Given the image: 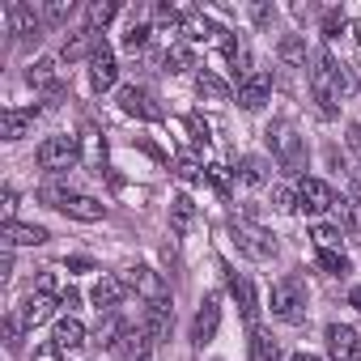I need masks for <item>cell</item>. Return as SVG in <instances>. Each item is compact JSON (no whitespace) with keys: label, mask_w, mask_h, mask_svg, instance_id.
Segmentation results:
<instances>
[{"label":"cell","mask_w":361,"mask_h":361,"mask_svg":"<svg viewBox=\"0 0 361 361\" xmlns=\"http://www.w3.org/2000/svg\"><path fill=\"white\" fill-rule=\"evenodd\" d=\"M272 209H281V213H298V188L276 183V188H272Z\"/></svg>","instance_id":"8d00e7d4"},{"label":"cell","mask_w":361,"mask_h":361,"mask_svg":"<svg viewBox=\"0 0 361 361\" xmlns=\"http://www.w3.org/2000/svg\"><path fill=\"white\" fill-rule=\"evenodd\" d=\"M331 217H336V226H340V230H348V234L357 230V217H353L348 200H336V204H331Z\"/></svg>","instance_id":"60d3db41"},{"label":"cell","mask_w":361,"mask_h":361,"mask_svg":"<svg viewBox=\"0 0 361 361\" xmlns=\"http://www.w3.org/2000/svg\"><path fill=\"white\" fill-rule=\"evenodd\" d=\"M73 18V0H51V5L43 9V22L47 26H60V22H68Z\"/></svg>","instance_id":"f35d334b"},{"label":"cell","mask_w":361,"mask_h":361,"mask_svg":"<svg viewBox=\"0 0 361 361\" xmlns=\"http://www.w3.org/2000/svg\"><path fill=\"white\" fill-rule=\"evenodd\" d=\"M149 35H153V30H149L145 22H132L128 35H123V47H128V51H145V47H149Z\"/></svg>","instance_id":"d590c367"},{"label":"cell","mask_w":361,"mask_h":361,"mask_svg":"<svg viewBox=\"0 0 361 361\" xmlns=\"http://www.w3.org/2000/svg\"><path fill=\"white\" fill-rule=\"evenodd\" d=\"M268 98H272V73H251L247 81H238V106L243 111H264L268 106Z\"/></svg>","instance_id":"4fadbf2b"},{"label":"cell","mask_w":361,"mask_h":361,"mask_svg":"<svg viewBox=\"0 0 361 361\" xmlns=\"http://www.w3.org/2000/svg\"><path fill=\"white\" fill-rule=\"evenodd\" d=\"M174 174L183 178V183H204L200 161H196V157H188V153H178V157H174Z\"/></svg>","instance_id":"d6a6232c"},{"label":"cell","mask_w":361,"mask_h":361,"mask_svg":"<svg viewBox=\"0 0 361 361\" xmlns=\"http://www.w3.org/2000/svg\"><path fill=\"white\" fill-rule=\"evenodd\" d=\"M123 293H128V285H123V276H102L98 285H94V306H98V314H115V306L123 302Z\"/></svg>","instance_id":"d6986e66"},{"label":"cell","mask_w":361,"mask_h":361,"mask_svg":"<svg viewBox=\"0 0 361 361\" xmlns=\"http://www.w3.org/2000/svg\"><path fill=\"white\" fill-rule=\"evenodd\" d=\"M247 13H251V26L255 30H272V22H276V5H268V0H255Z\"/></svg>","instance_id":"836d02e7"},{"label":"cell","mask_w":361,"mask_h":361,"mask_svg":"<svg viewBox=\"0 0 361 361\" xmlns=\"http://www.w3.org/2000/svg\"><path fill=\"white\" fill-rule=\"evenodd\" d=\"M319 268H323L327 276H348V272H353V264H348L344 251H319Z\"/></svg>","instance_id":"1f68e13d"},{"label":"cell","mask_w":361,"mask_h":361,"mask_svg":"<svg viewBox=\"0 0 361 361\" xmlns=\"http://www.w3.org/2000/svg\"><path fill=\"white\" fill-rule=\"evenodd\" d=\"M204 178L221 192V196H230V178H226V166H204Z\"/></svg>","instance_id":"b9f144b4"},{"label":"cell","mask_w":361,"mask_h":361,"mask_svg":"<svg viewBox=\"0 0 361 361\" xmlns=\"http://www.w3.org/2000/svg\"><path fill=\"white\" fill-rule=\"evenodd\" d=\"M348 306H357V310H361V285H353V289H348Z\"/></svg>","instance_id":"816d5d0a"},{"label":"cell","mask_w":361,"mask_h":361,"mask_svg":"<svg viewBox=\"0 0 361 361\" xmlns=\"http://www.w3.org/2000/svg\"><path fill=\"white\" fill-rule=\"evenodd\" d=\"M35 361H64V348L60 344H39L35 348Z\"/></svg>","instance_id":"7bdbcfd3"},{"label":"cell","mask_w":361,"mask_h":361,"mask_svg":"<svg viewBox=\"0 0 361 361\" xmlns=\"http://www.w3.org/2000/svg\"><path fill=\"white\" fill-rule=\"evenodd\" d=\"M293 361H319V357H310V353H293Z\"/></svg>","instance_id":"f5cc1de1"},{"label":"cell","mask_w":361,"mask_h":361,"mask_svg":"<svg viewBox=\"0 0 361 361\" xmlns=\"http://www.w3.org/2000/svg\"><path fill=\"white\" fill-rule=\"evenodd\" d=\"M51 344H60L64 353H77V348L85 344V323H81V319H73V314H64V319L56 323V336H51Z\"/></svg>","instance_id":"7402d4cb"},{"label":"cell","mask_w":361,"mask_h":361,"mask_svg":"<svg viewBox=\"0 0 361 361\" xmlns=\"http://www.w3.org/2000/svg\"><path fill=\"white\" fill-rule=\"evenodd\" d=\"M188 123H192V132H196V145H209V123H204L200 115H192Z\"/></svg>","instance_id":"bcb514c9"},{"label":"cell","mask_w":361,"mask_h":361,"mask_svg":"<svg viewBox=\"0 0 361 361\" xmlns=\"http://www.w3.org/2000/svg\"><path fill=\"white\" fill-rule=\"evenodd\" d=\"M230 243L238 247V255H247L255 264H264V259L276 255V238L264 226H255L251 217H230Z\"/></svg>","instance_id":"3957f363"},{"label":"cell","mask_w":361,"mask_h":361,"mask_svg":"<svg viewBox=\"0 0 361 361\" xmlns=\"http://www.w3.org/2000/svg\"><path fill=\"white\" fill-rule=\"evenodd\" d=\"M5 26H9V35H13V43H39V35H43V18L30 9V5H22V0H9L5 5Z\"/></svg>","instance_id":"8992f818"},{"label":"cell","mask_w":361,"mask_h":361,"mask_svg":"<svg viewBox=\"0 0 361 361\" xmlns=\"http://www.w3.org/2000/svg\"><path fill=\"white\" fill-rule=\"evenodd\" d=\"M119 81V64H115V51H111V43L98 35V43H94V56H90V85L102 94V90H111Z\"/></svg>","instance_id":"9c48e42d"},{"label":"cell","mask_w":361,"mask_h":361,"mask_svg":"<svg viewBox=\"0 0 361 361\" xmlns=\"http://www.w3.org/2000/svg\"><path fill=\"white\" fill-rule=\"evenodd\" d=\"M217 327H221V302H217V293H209V298L200 302V310H196L192 340H196V344H209V340L217 336Z\"/></svg>","instance_id":"2e32d148"},{"label":"cell","mask_w":361,"mask_h":361,"mask_svg":"<svg viewBox=\"0 0 361 361\" xmlns=\"http://www.w3.org/2000/svg\"><path fill=\"white\" fill-rule=\"evenodd\" d=\"M353 39H357V47H361V22H353Z\"/></svg>","instance_id":"db71d44e"},{"label":"cell","mask_w":361,"mask_h":361,"mask_svg":"<svg viewBox=\"0 0 361 361\" xmlns=\"http://www.w3.org/2000/svg\"><path fill=\"white\" fill-rule=\"evenodd\" d=\"M26 81H30L35 90H51V94H60V68H56V60H51V56L35 60L30 73H26Z\"/></svg>","instance_id":"cb8c5ba5"},{"label":"cell","mask_w":361,"mask_h":361,"mask_svg":"<svg viewBox=\"0 0 361 361\" xmlns=\"http://www.w3.org/2000/svg\"><path fill=\"white\" fill-rule=\"evenodd\" d=\"M192 221H196V200L192 196H174L170 200V226H174V234H188Z\"/></svg>","instance_id":"83f0119b"},{"label":"cell","mask_w":361,"mask_h":361,"mask_svg":"<svg viewBox=\"0 0 361 361\" xmlns=\"http://www.w3.org/2000/svg\"><path fill=\"white\" fill-rule=\"evenodd\" d=\"M39 111H43V106H9L5 115H0V136H5V140H22V136L35 128Z\"/></svg>","instance_id":"e0dca14e"},{"label":"cell","mask_w":361,"mask_h":361,"mask_svg":"<svg viewBox=\"0 0 361 361\" xmlns=\"http://www.w3.org/2000/svg\"><path fill=\"white\" fill-rule=\"evenodd\" d=\"M35 293L51 298V293H56V272H39V281H35Z\"/></svg>","instance_id":"f6af8a7d"},{"label":"cell","mask_w":361,"mask_h":361,"mask_svg":"<svg viewBox=\"0 0 361 361\" xmlns=\"http://www.w3.org/2000/svg\"><path fill=\"white\" fill-rule=\"evenodd\" d=\"M348 192H353V200L361 204V166H357V170H348Z\"/></svg>","instance_id":"7dc6e473"},{"label":"cell","mask_w":361,"mask_h":361,"mask_svg":"<svg viewBox=\"0 0 361 361\" xmlns=\"http://www.w3.org/2000/svg\"><path fill=\"white\" fill-rule=\"evenodd\" d=\"M119 111L123 115H132V119H145V123H157L166 111L157 106V98L149 94V90H140V85H123L119 90Z\"/></svg>","instance_id":"30bf717a"},{"label":"cell","mask_w":361,"mask_h":361,"mask_svg":"<svg viewBox=\"0 0 361 361\" xmlns=\"http://www.w3.org/2000/svg\"><path fill=\"white\" fill-rule=\"evenodd\" d=\"M310 94H314L323 119H336V115H340V98L353 94V73H348V64H340L327 47H319L314 60H310Z\"/></svg>","instance_id":"6da1fadb"},{"label":"cell","mask_w":361,"mask_h":361,"mask_svg":"<svg viewBox=\"0 0 361 361\" xmlns=\"http://www.w3.org/2000/svg\"><path fill=\"white\" fill-rule=\"evenodd\" d=\"M272 314L281 323H302L306 319V285L298 276H281L272 285Z\"/></svg>","instance_id":"5b68a950"},{"label":"cell","mask_w":361,"mask_h":361,"mask_svg":"<svg viewBox=\"0 0 361 361\" xmlns=\"http://www.w3.org/2000/svg\"><path fill=\"white\" fill-rule=\"evenodd\" d=\"M51 234L43 226H26V221H5L0 226V243L5 247H43Z\"/></svg>","instance_id":"ac0fdd59"},{"label":"cell","mask_w":361,"mask_h":361,"mask_svg":"<svg viewBox=\"0 0 361 361\" xmlns=\"http://www.w3.org/2000/svg\"><path fill=\"white\" fill-rule=\"evenodd\" d=\"M221 272H226V285H230V298L238 302V314H243V319H247V323L255 327V319H259V302H255V289H251V281H247L243 272H234L230 264H226Z\"/></svg>","instance_id":"5bb4252c"},{"label":"cell","mask_w":361,"mask_h":361,"mask_svg":"<svg viewBox=\"0 0 361 361\" xmlns=\"http://www.w3.org/2000/svg\"><path fill=\"white\" fill-rule=\"evenodd\" d=\"M60 306H68V310H73V306H81V293H77V289L68 285V289L60 293Z\"/></svg>","instance_id":"681fc988"},{"label":"cell","mask_w":361,"mask_h":361,"mask_svg":"<svg viewBox=\"0 0 361 361\" xmlns=\"http://www.w3.org/2000/svg\"><path fill=\"white\" fill-rule=\"evenodd\" d=\"M64 268H68V272H94V259H90V255H68Z\"/></svg>","instance_id":"ee69618b"},{"label":"cell","mask_w":361,"mask_h":361,"mask_svg":"<svg viewBox=\"0 0 361 361\" xmlns=\"http://www.w3.org/2000/svg\"><path fill=\"white\" fill-rule=\"evenodd\" d=\"M153 336L136 323V327H128L123 336H119V344H115V353H119V361H153Z\"/></svg>","instance_id":"9a60e30c"},{"label":"cell","mask_w":361,"mask_h":361,"mask_svg":"<svg viewBox=\"0 0 361 361\" xmlns=\"http://www.w3.org/2000/svg\"><path fill=\"white\" fill-rule=\"evenodd\" d=\"M13 209H18V192L5 188V221H13Z\"/></svg>","instance_id":"c3c4849f"},{"label":"cell","mask_w":361,"mask_h":361,"mask_svg":"<svg viewBox=\"0 0 361 361\" xmlns=\"http://www.w3.org/2000/svg\"><path fill=\"white\" fill-rule=\"evenodd\" d=\"M161 68H166V73H188V68H200V64H196V51H192V47L170 43V47L161 51Z\"/></svg>","instance_id":"4316f807"},{"label":"cell","mask_w":361,"mask_h":361,"mask_svg":"<svg viewBox=\"0 0 361 361\" xmlns=\"http://www.w3.org/2000/svg\"><path fill=\"white\" fill-rule=\"evenodd\" d=\"M123 285H128L140 302H166V298H170L166 281H161L153 268H145V264H132V268L123 272Z\"/></svg>","instance_id":"ba28073f"},{"label":"cell","mask_w":361,"mask_h":361,"mask_svg":"<svg viewBox=\"0 0 361 361\" xmlns=\"http://www.w3.org/2000/svg\"><path fill=\"white\" fill-rule=\"evenodd\" d=\"M60 213H68V217H77V221H102V217H106V204H102V200H94V196L73 192V196L60 204Z\"/></svg>","instance_id":"ffe728a7"},{"label":"cell","mask_w":361,"mask_h":361,"mask_svg":"<svg viewBox=\"0 0 361 361\" xmlns=\"http://www.w3.org/2000/svg\"><path fill=\"white\" fill-rule=\"evenodd\" d=\"M247 353H251V361H281V344H276V340H272L264 327H251Z\"/></svg>","instance_id":"484cf974"},{"label":"cell","mask_w":361,"mask_h":361,"mask_svg":"<svg viewBox=\"0 0 361 361\" xmlns=\"http://www.w3.org/2000/svg\"><path fill=\"white\" fill-rule=\"evenodd\" d=\"M22 336H26V323H22L18 314H5V348H9V353L22 348Z\"/></svg>","instance_id":"74e56055"},{"label":"cell","mask_w":361,"mask_h":361,"mask_svg":"<svg viewBox=\"0 0 361 361\" xmlns=\"http://www.w3.org/2000/svg\"><path fill=\"white\" fill-rule=\"evenodd\" d=\"M35 161H39L47 174H64L68 166H77V161H81V140H77V136H68V132H60V136H47V140L39 145Z\"/></svg>","instance_id":"277c9868"},{"label":"cell","mask_w":361,"mask_h":361,"mask_svg":"<svg viewBox=\"0 0 361 361\" xmlns=\"http://www.w3.org/2000/svg\"><path fill=\"white\" fill-rule=\"evenodd\" d=\"M348 145H353V149H361V123H353V128H348Z\"/></svg>","instance_id":"f907efd6"},{"label":"cell","mask_w":361,"mask_h":361,"mask_svg":"<svg viewBox=\"0 0 361 361\" xmlns=\"http://www.w3.org/2000/svg\"><path fill=\"white\" fill-rule=\"evenodd\" d=\"M234 174L243 178L247 188H264L268 178H272V166H268V161H264L259 153H243V157H238V170H234Z\"/></svg>","instance_id":"44dd1931"},{"label":"cell","mask_w":361,"mask_h":361,"mask_svg":"<svg viewBox=\"0 0 361 361\" xmlns=\"http://www.w3.org/2000/svg\"><path fill=\"white\" fill-rule=\"evenodd\" d=\"M123 331H128V327L119 323V314H102V319H98V327H94V344H102V348H115Z\"/></svg>","instance_id":"f1b7e54d"},{"label":"cell","mask_w":361,"mask_h":361,"mask_svg":"<svg viewBox=\"0 0 361 361\" xmlns=\"http://www.w3.org/2000/svg\"><path fill=\"white\" fill-rule=\"evenodd\" d=\"M196 90H200V94H209V98H217V102H226V98H230V85H226L213 68H200V73H196Z\"/></svg>","instance_id":"f546056e"},{"label":"cell","mask_w":361,"mask_h":361,"mask_svg":"<svg viewBox=\"0 0 361 361\" xmlns=\"http://www.w3.org/2000/svg\"><path fill=\"white\" fill-rule=\"evenodd\" d=\"M51 314H56V302L43 298V293H30V298L22 302V310H18V319H22L26 327H39V323H47Z\"/></svg>","instance_id":"d4e9b609"},{"label":"cell","mask_w":361,"mask_h":361,"mask_svg":"<svg viewBox=\"0 0 361 361\" xmlns=\"http://www.w3.org/2000/svg\"><path fill=\"white\" fill-rule=\"evenodd\" d=\"M310 238L319 251H340V226H327V221H314L310 226Z\"/></svg>","instance_id":"4dcf8cb0"},{"label":"cell","mask_w":361,"mask_h":361,"mask_svg":"<svg viewBox=\"0 0 361 361\" xmlns=\"http://www.w3.org/2000/svg\"><path fill=\"white\" fill-rule=\"evenodd\" d=\"M344 26H348L344 9H327V13H323V35H327V39H336V35H340Z\"/></svg>","instance_id":"ab89813d"},{"label":"cell","mask_w":361,"mask_h":361,"mask_svg":"<svg viewBox=\"0 0 361 361\" xmlns=\"http://www.w3.org/2000/svg\"><path fill=\"white\" fill-rule=\"evenodd\" d=\"M264 140H268V149H272V157H276V166L289 174V178H298L302 170H306V136L289 123V119H272L268 128H264Z\"/></svg>","instance_id":"7a4b0ae2"},{"label":"cell","mask_w":361,"mask_h":361,"mask_svg":"<svg viewBox=\"0 0 361 361\" xmlns=\"http://www.w3.org/2000/svg\"><path fill=\"white\" fill-rule=\"evenodd\" d=\"M327 357L331 361H361V336L348 323H327Z\"/></svg>","instance_id":"8fae6325"},{"label":"cell","mask_w":361,"mask_h":361,"mask_svg":"<svg viewBox=\"0 0 361 361\" xmlns=\"http://www.w3.org/2000/svg\"><path fill=\"white\" fill-rule=\"evenodd\" d=\"M340 196L331 192V183H323V178H298V213H306V217H319V213H331V204H336Z\"/></svg>","instance_id":"52a82bcc"},{"label":"cell","mask_w":361,"mask_h":361,"mask_svg":"<svg viewBox=\"0 0 361 361\" xmlns=\"http://www.w3.org/2000/svg\"><path fill=\"white\" fill-rule=\"evenodd\" d=\"M115 18H119V5H111V0H98V5H90V30L115 22Z\"/></svg>","instance_id":"e575fe53"},{"label":"cell","mask_w":361,"mask_h":361,"mask_svg":"<svg viewBox=\"0 0 361 361\" xmlns=\"http://www.w3.org/2000/svg\"><path fill=\"white\" fill-rule=\"evenodd\" d=\"M140 327L153 336V344H166V340H170V327H174V306H170V298H166V302H145Z\"/></svg>","instance_id":"7c38bea8"},{"label":"cell","mask_w":361,"mask_h":361,"mask_svg":"<svg viewBox=\"0 0 361 361\" xmlns=\"http://www.w3.org/2000/svg\"><path fill=\"white\" fill-rule=\"evenodd\" d=\"M276 56H281V64H289V68H306L314 56L306 51V39L302 35H285L281 43H276Z\"/></svg>","instance_id":"603a6c76"}]
</instances>
